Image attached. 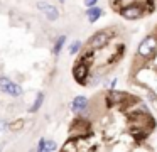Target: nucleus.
<instances>
[{
    "label": "nucleus",
    "mask_w": 157,
    "mask_h": 152,
    "mask_svg": "<svg viewBox=\"0 0 157 152\" xmlns=\"http://www.w3.org/2000/svg\"><path fill=\"white\" fill-rule=\"evenodd\" d=\"M24 118H19V120H14V122H10L9 123V128H10L12 132H17V130H21L22 127H24Z\"/></svg>",
    "instance_id": "obj_13"
},
{
    "label": "nucleus",
    "mask_w": 157,
    "mask_h": 152,
    "mask_svg": "<svg viewBox=\"0 0 157 152\" xmlns=\"http://www.w3.org/2000/svg\"><path fill=\"white\" fill-rule=\"evenodd\" d=\"M63 152H64V150H63Z\"/></svg>",
    "instance_id": "obj_24"
},
{
    "label": "nucleus",
    "mask_w": 157,
    "mask_h": 152,
    "mask_svg": "<svg viewBox=\"0 0 157 152\" xmlns=\"http://www.w3.org/2000/svg\"><path fill=\"white\" fill-rule=\"evenodd\" d=\"M145 14V9H144L142 3H137V2H132L128 5H123L120 9V15L127 20H137Z\"/></svg>",
    "instance_id": "obj_2"
},
{
    "label": "nucleus",
    "mask_w": 157,
    "mask_h": 152,
    "mask_svg": "<svg viewBox=\"0 0 157 152\" xmlns=\"http://www.w3.org/2000/svg\"><path fill=\"white\" fill-rule=\"evenodd\" d=\"M79 51H81V41H73V42L69 44V54L75 56V54L79 53Z\"/></svg>",
    "instance_id": "obj_14"
},
{
    "label": "nucleus",
    "mask_w": 157,
    "mask_h": 152,
    "mask_svg": "<svg viewBox=\"0 0 157 152\" xmlns=\"http://www.w3.org/2000/svg\"><path fill=\"white\" fill-rule=\"evenodd\" d=\"M96 3H98V0H85V5L88 7V9H91V7H96Z\"/></svg>",
    "instance_id": "obj_19"
},
{
    "label": "nucleus",
    "mask_w": 157,
    "mask_h": 152,
    "mask_svg": "<svg viewBox=\"0 0 157 152\" xmlns=\"http://www.w3.org/2000/svg\"><path fill=\"white\" fill-rule=\"evenodd\" d=\"M112 37H113L112 29H101V30L95 32L91 37H90V41H88V44H86V46H88V49H91V51L103 49V47L110 42V39H112Z\"/></svg>",
    "instance_id": "obj_1"
},
{
    "label": "nucleus",
    "mask_w": 157,
    "mask_h": 152,
    "mask_svg": "<svg viewBox=\"0 0 157 152\" xmlns=\"http://www.w3.org/2000/svg\"><path fill=\"white\" fill-rule=\"evenodd\" d=\"M7 93L10 95V96H21V95L24 93V90H22L21 84H17V83H14V81H12L10 86H9V90H7Z\"/></svg>",
    "instance_id": "obj_10"
},
{
    "label": "nucleus",
    "mask_w": 157,
    "mask_h": 152,
    "mask_svg": "<svg viewBox=\"0 0 157 152\" xmlns=\"http://www.w3.org/2000/svg\"><path fill=\"white\" fill-rule=\"evenodd\" d=\"M56 147H58V144H56L54 140H48V144H46V150L52 152V150H56Z\"/></svg>",
    "instance_id": "obj_18"
},
{
    "label": "nucleus",
    "mask_w": 157,
    "mask_h": 152,
    "mask_svg": "<svg viewBox=\"0 0 157 152\" xmlns=\"http://www.w3.org/2000/svg\"><path fill=\"white\" fill-rule=\"evenodd\" d=\"M155 37H157V27H155Z\"/></svg>",
    "instance_id": "obj_21"
},
{
    "label": "nucleus",
    "mask_w": 157,
    "mask_h": 152,
    "mask_svg": "<svg viewBox=\"0 0 157 152\" xmlns=\"http://www.w3.org/2000/svg\"><path fill=\"white\" fill-rule=\"evenodd\" d=\"M7 128H9V122H5V120H0V132L7 130Z\"/></svg>",
    "instance_id": "obj_20"
},
{
    "label": "nucleus",
    "mask_w": 157,
    "mask_h": 152,
    "mask_svg": "<svg viewBox=\"0 0 157 152\" xmlns=\"http://www.w3.org/2000/svg\"><path fill=\"white\" fill-rule=\"evenodd\" d=\"M73 78H75V81H76L78 84H81V86L88 84L90 66H86V64H81V63H76L75 66H73Z\"/></svg>",
    "instance_id": "obj_4"
},
{
    "label": "nucleus",
    "mask_w": 157,
    "mask_h": 152,
    "mask_svg": "<svg viewBox=\"0 0 157 152\" xmlns=\"http://www.w3.org/2000/svg\"><path fill=\"white\" fill-rule=\"evenodd\" d=\"M86 108H88V98L83 96V95L76 96L75 100L71 101V110L75 111V113H81V111L86 110Z\"/></svg>",
    "instance_id": "obj_7"
},
{
    "label": "nucleus",
    "mask_w": 157,
    "mask_h": 152,
    "mask_svg": "<svg viewBox=\"0 0 157 152\" xmlns=\"http://www.w3.org/2000/svg\"><path fill=\"white\" fill-rule=\"evenodd\" d=\"M127 98H128V93H125V91H117V90H108L105 95V100H106V103H108V107L123 103Z\"/></svg>",
    "instance_id": "obj_5"
},
{
    "label": "nucleus",
    "mask_w": 157,
    "mask_h": 152,
    "mask_svg": "<svg viewBox=\"0 0 157 152\" xmlns=\"http://www.w3.org/2000/svg\"><path fill=\"white\" fill-rule=\"evenodd\" d=\"M93 59H95V51L91 49H86L85 53L79 56V59L76 61V63H81V64H86V66H91Z\"/></svg>",
    "instance_id": "obj_8"
},
{
    "label": "nucleus",
    "mask_w": 157,
    "mask_h": 152,
    "mask_svg": "<svg viewBox=\"0 0 157 152\" xmlns=\"http://www.w3.org/2000/svg\"><path fill=\"white\" fill-rule=\"evenodd\" d=\"M61 2H64V0H61Z\"/></svg>",
    "instance_id": "obj_22"
},
{
    "label": "nucleus",
    "mask_w": 157,
    "mask_h": 152,
    "mask_svg": "<svg viewBox=\"0 0 157 152\" xmlns=\"http://www.w3.org/2000/svg\"><path fill=\"white\" fill-rule=\"evenodd\" d=\"M157 47V37L155 36H147L145 39L140 41L139 47H137V54H139L140 57H150L154 54V51H155Z\"/></svg>",
    "instance_id": "obj_3"
},
{
    "label": "nucleus",
    "mask_w": 157,
    "mask_h": 152,
    "mask_svg": "<svg viewBox=\"0 0 157 152\" xmlns=\"http://www.w3.org/2000/svg\"><path fill=\"white\" fill-rule=\"evenodd\" d=\"M154 7H155L154 5V0H147V3L144 5V9H145V12H154V10H155Z\"/></svg>",
    "instance_id": "obj_17"
},
{
    "label": "nucleus",
    "mask_w": 157,
    "mask_h": 152,
    "mask_svg": "<svg viewBox=\"0 0 157 152\" xmlns=\"http://www.w3.org/2000/svg\"><path fill=\"white\" fill-rule=\"evenodd\" d=\"M37 9L41 10L42 14H44L48 20H51V22L58 20L59 12H58V9H56L54 5H51V3H46V2H37Z\"/></svg>",
    "instance_id": "obj_6"
},
{
    "label": "nucleus",
    "mask_w": 157,
    "mask_h": 152,
    "mask_svg": "<svg viewBox=\"0 0 157 152\" xmlns=\"http://www.w3.org/2000/svg\"><path fill=\"white\" fill-rule=\"evenodd\" d=\"M42 101H44V93H37V96H36L34 105H32V107L29 108V111H31V113H36V111H37L39 108L42 107Z\"/></svg>",
    "instance_id": "obj_11"
},
{
    "label": "nucleus",
    "mask_w": 157,
    "mask_h": 152,
    "mask_svg": "<svg viewBox=\"0 0 157 152\" xmlns=\"http://www.w3.org/2000/svg\"><path fill=\"white\" fill-rule=\"evenodd\" d=\"M10 78H7V76H0V90L2 91H5L7 93V90H9V86H10Z\"/></svg>",
    "instance_id": "obj_15"
},
{
    "label": "nucleus",
    "mask_w": 157,
    "mask_h": 152,
    "mask_svg": "<svg viewBox=\"0 0 157 152\" xmlns=\"http://www.w3.org/2000/svg\"><path fill=\"white\" fill-rule=\"evenodd\" d=\"M46 152H49V150H46Z\"/></svg>",
    "instance_id": "obj_23"
},
{
    "label": "nucleus",
    "mask_w": 157,
    "mask_h": 152,
    "mask_svg": "<svg viewBox=\"0 0 157 152\" xmlns=\"http://www.w3.org/2000/svg\"><path fill=\"white\" fill-rule=\"evenodd\" d=\"M101 15H103V10L100 9V7H91V9L86 10V17H88V20H90L91 24L96 22V20H98Z\"/></svg>",
    "instance_id": "obj_9"
},
{
    "label": "nucleus",
    "mask_w": 157,
    "mask_h": 152,
    "mask_svg": "<svg viewBox=\"0 0 157 152\" xmlns=\"http://www.w3.org/2000/svg\"><path fill=\"white\" fill-rule=\"evenodd\" d=\"M64 42H66V36H59L58 37V41L54 42V47H52V53L58 56L59 53H61V49H63V46H64Z\"/></svg>",
    "instance_id": "obj_12"
},
{
    "label": "nucleus",
    "mask_w": 157,
    "mask_h": 152,
    "mask_svg": "<svg viewBox=\"0 0 157 152\" xmlns=\"http://www.w3.org/2000/svg\"><path fill=\"white\" fill-rule=\"evenodd\" d=\"M46 144H48V140L46 138H41L37 144V152H46Z\"/></svg>",
    "instance_id": "obj_16"
}]
</instances>
